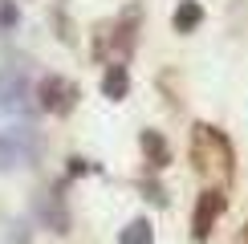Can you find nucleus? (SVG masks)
<instances>
[{"label":"nucleus","mask_w":248,"mask_h":244,"mask_svg":"<svg viewBox=\"0 0 248 244\" xmlns=\"http://www.w3.org/2000/svg\"><path fill=\"white\" fill-rule=\"evenodd\" d=\"M191 163H195V171L216 175L220 183H228L236 175V151H232V142L224 138L216 126H208V122H195V126H191Z\"/></svg>","instance_id":"nucleus-1"},{"label":"nucleus","mask_w":248,"mask_h":244,"mask_svg":"<svg viewBox=\"0 0 248 244\" xmlns=\"http://www.w3.org/2000/svg\"><path fill=\"white\" fill-rule=\"evenodd\" d=\"M78 98H81L78 81H69V77H61V74L41 77V86H37V102H41V110H45V114H57V118L74 114V110H78Z\"/></svg>","instance_id":"nucleus-2"},{"label":"nucleus","mask_w":248,"mask_h":244,"mask_svg":"<svg viewBox=\"0 0 248 244\" xmlns=\"http://www.w3.org/2000/svg\"><path fill=\"white\" fill-rule=\"evenodd\" d=\"M224 208H228V196H224L220 187H208L200 199H195V212H191V236L200 240V244L212 236V228L220 224Z\"/></svg>","instance_id":"nucleus-3"},{"label":"nucleus","mask_w":248,"mask_h":244,"mask_svg":"<svg viewBox=\"0 0 248 244\" xmlns=\"http://www.w3.org/2000/svg\"><path fill=\"white\" fill-rule=\"evenodd\" d=\"M25 98H29V69L4 61V65H0V114L20 110V106H25Z\"/></svg>","instance_id":"nucleus-4"},{"label":"nucleus","mask_w":248,"mask_h":244,"mask_svg":"<svg viewBox=\"0 0 248 244\" xmlns=\"http://www.w3.org/2000/svg\"><path fill=\"white\" fill-rule=\"evenodd\" d=\"M37 212H41V220H45L49 232H69V208H65V199H61L57 187L37 196Z\"/></svg>","instance_id":"nucleus-5"},{"label":"nucleus","mask_w":248,"mask_h":244,"mask_svg":"<svg viewBox=\"0 0 248 244\" xmlns=\"http://www.w3.org/2000/svg\"><path fill=\"white\" fill-rule=\"evenodd\" d=\"M139 147H142V159H147L151 167H167V163H171V142L163 138L159 130H142Z\"/></svg>","instance_id":"nucleus-6"},{"label":"nucleus","mask_w":248,"mask_h":244,"mask_svg":"<svg viewBox=\"0 0 248 244\" xmlns=\"http://www.w3.org/2000/svg\"><path fill=\"white\" fill-rule=\"evenodd\" d=\"M126 94H130V69L126 65H106V74H102V98L122 102Z\"/></svg>","instance_id":"nucleus-7"},{"label":"nucleus","mask_w":248,"mask_h":244,"mask_svg":"<svg viewBox=\"0 0 248 244\" xmlns=\"http://www.w3.org/2000/svg\"><path fill=\"white\" fill-rule=\"evenodd\" d=\"M200 25H203L200 0H179V4H175V13H171V29H175V33H195Z\"/></svg>","instance_id":"nucleus-8"},{"label":"nucleus","mask_w":248,"mask_h":244,"mask_svg":"<svg viewBox=\"0 0 248 244\" xmlns=\"http://www.w3.org/2000/svg\"><path fill=\"white\" fill-rule=\"evenodd\" d=\"M16 163H29L25 159V147H20V135H0V175L13 171Z\"/></svg>","instance_id":"nucleus-9"},{"label":"nucleus","mask_w":248,"mask_h":244,"mask_svg":"<svg viewBox=\"0 0 248 244\" xmlns=\"http://www.w3.org/2000/svg\"><path fill=\"white\" fill-rule=\"evenodd\" d=\"M118 244H155V228H151V220H130L126 228L118 232Z\"/></svg>","instance_id":"nucleus-10"},{"label":"nucleus","mask_w":248,"mask_h":244,"mask_svg":"<svg viewBox=\"0 0 248 244\" xmlns=\"http://www.w3.org/2000/svg\"><path fill=\"white\" fill-rule=\"evenodd\" d=\"M16 20H20L16 0H0V37H4V33H13V29H16Z\"/></svg>","instance_id":"nucleus-11"},{"label":"nucleus","mask_w":248,"mask_h":244,"mask_svg":"<svg viewBox=\"0 0 248 244\" xmlns=\"http://www.w3.org/2000/svg\"><path fill=\"white\" fill-rule=\"evenodd\" d=\"M142 191H147L151 203H163V187H155V183H142Z\"/></svg>","instance_id":"nucleus-12"},{"label":"nucleus","mask_w":248,"mask_h":244,"mask_svg":"<svg viewBox=\"0 0 248 244\" xmlns=\"http://www.w3.org/2000/svg\"><path fill=\"white\" fill-rule=\"evenodd\" d=\"M236 244H248V224L240 228V236H236Z\"/></svg>","instance_id":"nucleus-13"}]
</instances>
